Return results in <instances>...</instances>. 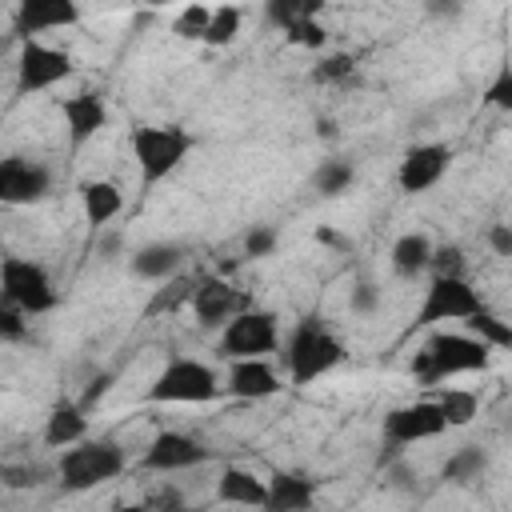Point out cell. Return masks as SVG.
<instances>
[{
	"mask_svg": "<svg viewBox=\"0 0 512 512\" xmlns=\"http://www.w3.org/2000/svg\"><path fill=\"white\" fill-rule=\"evenodd\" d=\"M464 332H472V336H480L492 352H504V348H512V324L504 320V316H496V312H488L484 304L476 308V312H468L464 320Z\"/></svg>",
	"mask_w": 512,
	"mask_h": 512,
	"instance_id": "cb8c5ba5",
	"label": "cell"
},
{
	"mask_svg": "<svg viewBox=\"0 0 512 512\" xmlns=\"http://www.w3.org/2000/svg\"><path fill=\"white\" fill-rule=\"evenodd\" d=\"M428 256H432V240L424 232H404L396 236L388 260H392V272L400 280H416L420 272H428Z\"/></svg>",
	"mask_w": 512,
	"mask_h": 512,
	"instance_id": "603a6c76",
	"label": "cell"
},
{
	"mask_svg": "<svg viewBox=\"0 0 512 512\" xmlns=\"http://www.w3.org/2000/svg\"><path fill=\"white\" fill-rule=\"evenodd\" d=\"M280 348V320L268 308L248 304L244 312H236L232 320L220 324V340H216V356L220 360H244V356H268Z\"/></svg>",
	"mask_w": 512,
	"mask_h": 512,
	"instance_id": "8992f818",
	"label": "cell"
},
{
	"mask_svg": "<svg viewBox=\"0 0 512 512\" xmlns=\"http://www.w3.org/2000/svg\"><path fill=\"white\" fill-rule=\"evenodd\" d=\"M76 72V60L64 48H52L36 36L20 40V56H16V96H36L56 88L60 80H68Z\"/></svg>",
	"mask_w": 512,
	"mask_h": 512,
	"instance_id": "ba28073f",
	"label": "cell"
},
{
	"mask_svg": "<svg viewBox=\"0 0 512 512\" xmlns=\"http://www.w3.org/2000/svg\"><path fill=\"white\" fill-rule=\"evenodd\" d=\"M288 44H296V48H312V52H320L324 44H328V32H324V24H320V16H308V20H296L288 32Z\"/></svg>",
	"mask_w": 512,
	"mask_h": 512,
	"instance_id": "836d02e7",
	"label": "cell"
},
{
	"mask_svg": "<svg viewBox=\"0 0 512 512\" xmlns=\"http://www.w3.org/2000/svg\"><path fill=\"white\" fill-rule=\"evenodd\" d=\"M492 364V348L472 332H432L412 372L424 384H440L460 372H484Z\"/></svg>",
	"mask_w": 512,
	"mask_h": 512,
	"instance_id": "7a4b0ae2",
	"label": "cell"
},
{
	"mask_svg": "<svg viewBox=\"0 0 512 512\" xmlns=\"http://www.w3.org/2000/svg\"><path fill=\"white\" fill-rule=\"evenodd\" d=\"M448 164H452V148L448 144H412L400 156L396 184H400V192L420 196V192H428V188H436L444 180Z\"/></svg>",
	"mask_w": 512,
	"mask_h": 512,
	"instance_id": "7c38bea8",
	"label": "cell"
},
{
	"mask_svg": "<svg viewBox=\"0 0 512 512\" xmlns=\"http://www.w3.org/2000/svg\"><path fill=\"white\" fill-rule=\"evenodd\" d=\"M284 384H280V372L268 364V356H244V360H228V376L220 384V392L236 396V400H268L276 396Z\"/></svg>",
	"mask_w": 512,
	"mask_h": 512,
	"instance_id": "2e32d148",
	"label": "cell"
},
{
	"mask_svg": "<svg viewBox=\"0 0 512 512\" xmlns=\"http://www.w3.org/2000/svg\"><path fill=\"white\" fill-rule=\"evenodd\" d=\"M464 4H468V0H424V12H428L432 20H456V16L464 12Z\"/></svg>",
	"mask_w": 512,
	"mask_h": 512,
	"instance_id": "60d3db41",
	"label": "cell"
},
{
	"mask_svg": "<svg viewBox=\"0 0 512 512\" xmlns=\"http://www.w3.org/2000/svg\"><path fill=\"white\" fill-rule=\"evenodd\" d=\"M316 240H324V244H344L336 232H328V228H316Z\"/></svg>",
	"mask_w": 512,
	"mask_h": 512,
	"instance_id": "7bdbcfd3",
	"label": "cell"
},
{
	"mask_svg": "<svg viewBox=\"0 0 512 512\" xmlns=\"http://www.w3.org/2000/svg\"><path fill=\"white\" fill-rule=\"evenodd\" d=\"M280 356H284V368H288V384L304 388V384L328 376L332 368H340L348 352H344V340L332 328H324L316 316H308L292 328Z\"/></svg>",
	"mask_w": 512,
	"mask_h": 512,
	"instance_id": "6da1fadb",
	"label": "cell"
},
{
	"mask_svg": "<svg viewBox=\"0 0 512 512\" xmlns=\"http://www.w3.org/2000/svg\"><path fill=\"white\" fill-rule=\"evenodd\" d=\"M140 4H148V8H164V4H172V0H140Z\"/></svg>",
	"mask_w": 512,
	"mask_h": 512,
	"instance_id": "f6af8a7d",
	"label": "cell"
},
{
	"mask_svg": "<svg viewBox=\"0 0 512 512\" xmlns=\"http://www.w3.org/2000/svg\"><path fill=\"white\" fill-rule=\"evenodd\" d=\"M80 208H84V220L92 228H104L108 220H116L124 212V192L112 180H88L80 188Z\"/></svg>",
	"mask_w": 512,
	"mask_h": 512,
	"instance_id": "7402d4cb",
	"label": "cell"
},
{
	"mask_svg": "<svg viewBox=\"0 0 512 512\" xmlns=\"http://www.w3.org/2000/svg\"><path fill=\"white\" fill-rule=\"evenodd\" d=\"M80 20V0H16L12 28L20 40L52 32V28H72Z\"/></svg>",
	"mask_w": 512,
	"mask_h": 512,
	"instance_id": "e0dca14e",
	"label": "cell"
},
{
	"mask_svg": "<svg viewBox=\"0 0 512 512\" xmlns=\"http://www.w3.org/2000/svg\"><path fill=\"white\" fill-rule=\"evenodd\" d=\"M324 0H264V20L280 32H288L296 20H308V16H320Z\"/></svg>",
	"mask_w": 512,
	"mask_h": 512,
	"instance_id": "83f0119b",
	"label": "cell"
},
{
	"mask_svg": "<svg viewBox=\"0 0 512 512\" xmlns=\"http://www.w3.org/2000/svg\"><path fill=\"white\" fill-rule=\"evenodd\" d=\"M376 304H380V292H376V284H356V288H352V300H348V308H352L356 316H368V312H376Z\"/></svg>",
	"mask_w": 512,
	"mask_h": 512,
	"instance_id": "ab89813d",
	"label": "cell"
},
{
	"mask_svg": "<svg viewBox=\"0 0 512 512\" xmlns=\"http://www.w3.org/2000/svg\"><path fill=\"white\" fill-rule=\"evenodd\" d=\"M216 396H220L216 368L192 356H172L148 388V404H208Z\"/></svg>",
	"mask_w": 512,
	"mask_h": 512,
	"instance_id": "5b68a950",
	"label": "cell"
},
{
	"mask_svg": "<svg viewBox=\"0 0 512 512\" xmlns=\"http://www.w3.org/2000/svg\"><path fill=\"white\" fill-rule=\"evenodd\" d=\"M480 100H484L488 108H496V112H512V68H508V64H500L496 80L484 88Z\"/></svg>",
	"mask_w": 512,
	"mask_h": 512,
	"instance_id": "e575fe53",
	"label": "cell"
},
{
	"mask_svg": "<svg viewBox=\"0 0 512 512\" xmlns=\"http://www.w3.org/2000/svg\"><path fill=\"white\" fill-rule=\"evenodd\" d=\"M112 380H116L112 372H100V376H92V380H88V388H84V396H80L76 404H80L84 412H92V408H96V404H100V400L108 396V388H112Z\"/></svg>",
	"mask_w": 512,
	"mask_h": 512,
	"instance_id": "74e56055",
	"label": "cell"
},
{
	"mask_svg": "<svg viewBox=\"0 0 512 512\" xmlns=\"http://www.w3.org/2000/svg\"><path fill=\"white\" fill-rule=\"evenodd\" d=\"M440 432H448V424H444L436 400H412V404H400V408H388L384 412V440L392 448L436 440Z\"/></svg>",
	"mask_w": 512,
	"mask_h": 512,
	"instance_id": "30bf717a",
	"label": "cell"
},
{
	"mask_svg": "<svg viewBox=\"0 0 512 512\" xmlns=\"http://www.w3.org/2000/svg\"><path fill=\"white\" fill-rule=\"evenodd\" d=\"M84 436H88V412L76 400H60L44 420V444L48 448H68Z\"/></svg>",
	"mask_w": 512,
	"mask_h": 512,
	"instance_id": "44dd1931",
	"label": "cell"
},
{
	"mask_svg": "<svg viewBox=\"0 0 512 512\" xmlns=\"http://www.w3.org/2000/svg\"><path fill=\"white\" fill-rule=\"evenodd\" d=\"M352 180H356V172H352L348 160H320V168L312 176V184H316L320 196H344L352 188Z\"/></svg>",
	"mask_w": 512,
	"mask_h": 512,
	"instance_id": "f1b7e54d",
	"label": "cell"
},
{
	"mask_svg": "<svg viewBox=\"0 0 512 512\" xmlns=\"http://www.w3.org/2000/svg\"><path fill=\"white\" fill-rule=\"evenodd\" d=\"M192 152V136L180 124H140L132 128V156L140 168V188H156L160 180H168L184 156Z\"/></svg>",
	"mask_w": 512,
	"mask_h": 512,
	"instance_id": "3957f363",
	"label": "cell"
},
{
	"mask_svg": "<svg viewBox=\"0 0 512 512\" xmlns=\"http://www.w3.org/2000/svg\"><path fill=\"white\" fill-rule=\"evenodd\" d=\"M352 72H356V60L348 52H332V56H320V64L312 68V80L316 84H344V80H352Z\"/></svg>",
	"mask_w": 512,
	"mask_h": 512,
	"instance_id": "1f68e13d",
	"label": "cell"
},
{
	"mask_svg": "<svg viewBox=\"0 0 512 512\" xmlns=\"http://www.w3.org/2000/svg\"><path fill=\"white\" fill-rule=\"evenodd\" d=\"M264 496H268V480H260L256 472L248 468H236L228 464L216 480V500L220 504H240V508H264Z\"/></svg>",
	"mask_w": 512,
	"mask_h": 512,
	"instance_id": "d6986e66",
	"label": "cell"
},
{
	"mask_svg": "<svg viewBox=\"0 0 512 512\" xmlns=\"http://www.w3.org/2000/svg\"><path fill=\"white\" fill-rule=\"evenodd\" d=\"M208 4H188L176 20H172V32L180 36V40H204V28H208Z\"/></svg>",
	"mask_w": 512,
	"mask_h": 512,
	"instance_id": "d6a6232c",
	"label": "cell"
},
{
	"mask_svg": "<svg viewBox=\"0 0 512 512\" xmlns=\"http://www.w3.org/2000/svg\"><path fill=\"white\" fill-rule=\"evenodd\" d=\"M160 284H164V288L152 292V300L144 304V316L172 312V308H180V304L192 296V280H184V276H168V280H160Z\"/></svg>",
	"mask_w": 512,
	"mask_h": 512,
	"instance_id": "f546056e",
	"label": "cell"
},
{
	"mask_svg": "<svg viewBox=\"0 0 512 512\" xmlns=\"http://www.w3.org/2000/svg\"><path fill=\"white\" fill-rule=\"evenodd\" d=\"M488 244L496 256H512V228L508 224H492L488 228Z\"/></svg>",
	"mask_w": 512,
	"mask_h": 512,
	"instance_id": "b9f144b4",
	"label": "cell"
},
{
	"mask_svg": "<svg viewBox=\"0 0 512 512\" xmlns=\"http://www.w3.org/2000/svg\"><path fill=\"white\" fill-rule=\"evenodd\" d=\"M188 304H192V316H196L200 328H220L224 320H232L236 312H244L252 304V296L244 288L220 280V276H204L200 284H192Z\"/></svg>",
	"mask_w": 512,
	"mask_h": 512,
	"instance_id": "8fae6325",
	"label": "cell"
},
{
	"mask_svg": "<svg viewBox=\"0 0 512 512\" xmlns=\"http://www.w3.org/2000/svg\"><path fill=\"white\" fill-rule=\"evenodd\" d=\"M0 296L28 316L56 308V288H52L44 264H36L28 256H4L0 260Z\"/></svg>",
	"mask_w": 512,
	"mask_h": 512,
	"instance_id": "52a82bcc",
	"label": "cell"
},
{
	"mask_svg": "<svg viewBox=\"0 0 512 512\" xmlns=\"http://www.w3.org/2000/svg\"><path fill=\"white\" fill-rule=\"evenodd\" d=\"M180 264H184V252L176 244H168V240H152V244H140L132 252V272L140 280H148V284H160V280L176 276Z\"/></svg>",
	"mask_w": 512,
	"mask_h": 512,
	"instance_id": "ffe728a7",
	"label": "cell"
},
{
	"mask_svg": "<svg viewBox=\"0 0 512 512\" xmlns=\"http://www.w3.org/2000/svg\"><path fill=\"white\" fill-rule=\"evenodd\" d=\"M124 448L112 444V440H76L64 448L60 464H56V476L68 492H88V488H100L108 480H116L124 472Z\"/></svg>",
	"mask_w": 512,
	"mask_h": 512,
	"instance_id": "277c9868",
	"label": "cell"
},
{
	"mask_svg": "<svg viewBox=\"0 0 512 512\" xmlns=\"http://www.w3.org/2000/svg\"><path fill=\"white\" fill-rule=\"evenodd\" d=\"M312 504H316L312 480H304L296 472H272L268 476V496H264L268 512H308Z\"/></svg>",
	"mask_w": 512,
	"mask_h": 512,
	"instance_id": "ac0fdd59",
	"label": "cell"
},
{
	"mask_svg": "<svg viewBox=\"0 0 512 512\" xmlns=\"http://www.w3.org/2000/svg\"><path fill=\"white\" fill-rule=\"evenodd\" d=\"M428 272H432V276H464V272H468L464 248H460V244H432Z\"/></svg>",
	"mask_w": 512,
	"mask_h": 512,
	"instance_id": "4dcf8cb0",
	"label": "cell"
},
{
	"mask_svg": "<svg viewBox=\"0 0 512 512\" xmlns=\"http://www.w3.org/2000/svg\"><path fill=\"white\" fill-rule=\"evenodd\" d=\"M484 468H488V452H484L480 444H464V448H456V452L444 460L440 476H444L448 484H472V480L484 476Z\"/></svg>",
	"mask_w": 512,
	"mask_h": 512,
	"instance_id": "d4e9b609",
	"label": "cell"
},
{
	"mask_svg": "<svg viewBox=\"0 0 512 512\" xmlns=\"http://www.w3.org/2000/svg\"><path fill=\"white\" fill-rule=\"evenodd\" d=\"M316 132H324V136H336V124H332V120H316Z\"/></svg>",
	"mask_w": 512,
	"mask_h": 512,
	"instance_id": "ee69618b",
	"label": "cell"
},
{
	"mask_svg": "<svg viewBox=\"0 0 512 512\" xmlns=\"http://www.w3.org/2000/svg\"><path fill=\"white\" fill-rule=\"evenodd\" d=\"M272 252H276V228L256 224V228H248V232H244V256L264 260V256H272Z\"/></svg>",
	"mask_w": 512,
	"mask_h": 512,
	"instance_id": "8d00e7d4",
	"label": "cell"
},
{
	"mask_svg": "<svg viewBox=\"0 0 512 512\" xmlns=\"http://www.w3.org/2000/svg\"><path fill=\"white\" fill-rule=\"evenodd\" d=\"M208 456L212 452L204 448V440H196L188 432H160L144 448L140 468H148V472H184V468H200Z\"/></svg>",
	"mask_w": 512,
	"mask_h": 512,
	"instance_id": "5bb4252c",
	"label": "cell"
},
{
	"mask_svg": "<svg viewBox=\"0 0 512 512\" xmlns=\"http://www.w3.org/2000/svg\"><path fill=\"white\" fill-rule=\"evenodd\" d=\"M44 480L40 468H0V484L4 488H36Z\"/></svg>",
	"mask_w": 512,
	"mask_h": 512,
	"instance_id": "f35d334b",
	"label": "cell"
},
{
	"mask_svg": "<svg viewBox=\"0 0 512 512\" xmlns=\"http://www.w3.org/2000/svg\"><path fill=\"white\" fill-rule=\"evenodd\" d=\"M484 300L480 292L468 284V276H432L424 288V300L416 308L412 328H436L444 320H464L468 312H476Z\"/></svg>",
	"mask_w": 512,
	"mask_h": 512,
	"instance_id": "9c48e42d",
	"label": "cell"
},
{
	"mask_svg": "<svg viewBox=\"0 0 512 512\" xmlns=\"http://www.w3.org/2000/svg\"><path fill=\"white\" fill-rule=\"evenodd\" d=\"M28 312H20L16 304H8L4 296H0V340L4 344H16V340H24L28 336V320H24Z\"/></svg>",
	"mask_w": 512,
	"mask_h": 512,
	"instance_id": "d590c367",
	"label": "cell"
},
{
	"mask_svg": "<svg viewBox=\"0 0 512 512\" xmlns=\"http://www.w3.org/2000/svg\"><path fill=\"white\" fill-rule=\"evenodd\" d=\"M240 24H244V12L236 4H220V8L208 12V28H204V40L200 44H208V48L232 44L240 36Z\"/></svg>",
	"mask_w": 512,
	"mask_h": 512,
	"instance_id": "4316f807",
	"label": "cell"
},
{
	"mask_svg": "<svg viewBox=\"0 0 512 512\" xmlns=\"http://www.w3.org/2000/svg\"><path fill=\"white\" fill-rule=\"evenodd\" d=\"M60 116H64V132H68V152H80L84 144H92L104 124H108V104L100 92H76L60 100Z\"/></svg>",
	"mask_w": 512,
	"mask_h": 512,
	"instance_id": "9a60e30c",
	"label": "cell"
},
{
	"mask_svg": "<svg viewBox=\"0 0 512 512\" xmlns=\"http://www.w3.org/2000/svg\"><path fill=\"white\" fill-rule=\"evenodd\" d=\"M436 408H440V416H444L448 428H464V424L476 420L480 400H476V392H468V388H444V392L436 396Z\"/></svg>",
	"mask_w": 512,
	"mask_h": 512,
	"instance_id": "484cf974",
	"label": "cell"
},
{
	"mask_svg": "<svg viewBox=\"0 0 512 512\" xmlns=\"http://www.w3.org/2000/svg\"><path fill=\"white\" fill-rule=\"evenodd\" d=\"M52 192V172L40 160L28 156H4L0 160V204H36Z\"/></svg>",
	"mask_w": 512,
	"mask_h": 512,
	"instance_id": "4fadbf2b",
	"label": "cell"
}]
</instances>
